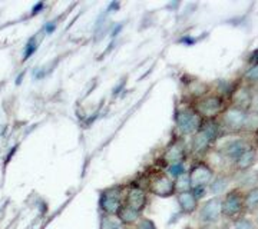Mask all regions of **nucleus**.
I'll return each mask as SVG.
<instances>
[{"instance_id":"nucleus-15","label":"nucleus","mask_w":258,"mask_h":229,"mask_svg":"<svg viewBox=\"0 0 258 229\" xmlns=\"http://www.w3.org/2000/svg\"><path fill=\"white\" fill-rule=\"evenodd\" d=\"M254 161H255V152L248 147L244 154H241V155L235 159V164H237V168H238V169H248L249 166L254 164Z\"/></svg>"},{"instance_id":"nucleus-4","label":"nucleus","mask_w":258,"mask_h":229,"mask_svg":"<svg viewBox=\"0 0 258 229\" xmlns=\"http://www.w3.org/2000/svg\"><path fill=\"white\" fill-rule=\"evenodd\" d=\"M149 192L157 196H171L175 192V182L168 175H157L149 181Z\"/></svg>"},{"instance_id":"nucleus-14","label":"nucleus","mask_w":258,"mask_h":229,"mask_svg":"<svg viewBox=\"0 0 258 229\" xmlns=\"http://www.w3.org/2000/svg\"><path fill=\"white\" fill-rule=\"evenodd\" d=\"M248 147L245 145L244 140L241 139H237V140H231L228 142L225 146H224V154L228 156V158H232V159H237L241 154H244Z\"/></svg>"},{"instance_id":"nucleus-10","label":"nucleus","mask_w":258,"mask_h":229,"mask_svg":"<svg viewBox=\"0 0 258 229\" xmlns=\"http://www.w3.org/2000/svg\"><path fill=\"white\" fill-rule=\"evenodd\" d=\"M222 109V99L218 96H210L198 105V115L212 118L218 115Z\"/></svg>"},{"instance_id":"nucleus-26","label":"nucleus","mask_w":258,"mask_h":229,"mask_svg":"<svg viewBox=\"0 0 258 229\" xmlns=\"http://www.w3.org/2000/svg\"><path fill=\"white\" fill-rule=\"evenodd\" d=\"M53 29H55V23H50V25H47L46 28H45V30H46L47 33H50V32H52Z\"/></svg>"},{"instance_id":"nucleus-29","label":"nucleus","mask_w":258,"mask_h":229,"mask_svg":"<svg viewBox=\"0 0 258 229\" xmlns=\"http://www.w3.org/2000/svg\"><path fill=\"white\" fill-rule=\"evenodd\" d=\"M257 220H258V218H257Z\"/></svg>"},{"instance_id":"nucleus-1","label":"nucleus","mask_w":258,"mask_h":229,"mask_svg":"<svg viewBox=\"0 0 258 229\" xmlns=\"http://www.w3.org/2000/svg\"><path fill=\"white\" fill-rule=\"evenodd\" d=\"M122 186H112L105 189L101 195L99 199V206L102 212L108 216H116V213L119 212L122 206Z\"/></svg>"},{"instance_id":"nucleus-7","label":"nucleus","mask_w":258,"mask_h":229,"mask_svg":"<svg viewBox=\"0 0 258 229\" xmlns=\"http://www.w3.org/2000/svg\"><path fill=\"white\" fill-rule=\"evenodd\" d=\"M244 206V202H242V196L238 191H231L225 199L221 201V213L227 218H234L237 216Z\"/></svg>"},{"instance_id":"nucleus-22","label":"nucleus","mask_w":258,"mask_h":229,"mask_svg":"<svg viewBox=\"0 0 258 229\" xmlns=\"http://www.w3.org/2000/svg\"><path fill=\"white\" fill-rule=\"evenodd\" d=\"M135 229H157V226L151 219H139Z\"/></svg>"},{"instance_id":"nucleus-11","label":"nucleus","mask_w":258,"mask_h":229,"mask_svg":"<svg viewBox=\"0 0 258 229\" xmlns=\"http://www.w3.org/2000/svg\"><path fill=\"white\" fill-rule=\"evenodd\" d=\"M176 202L184 213H192L197 209V198L194 196L192 192L185 191V192H178L176 195Z\"/></svg>"},{"instance_id":"nucleus-24","label":"nucleus","mask_w":258,"mask_h":229,"mask_svg":"<svg viewBox=\"0 0 258 229\" xmlns=\"http://www.w3.org/2000/svg\"><path fill=\"white\" fill-rule=\"evenodd\" d=\"M251 109L254 110L255 113H258V93L254 95L252 99H251Z\"/></svg>"},{"instance_id":"nucleus-27","label":"nucleus","mask_w":258,"mask_h":229,"mask_svg":"<svg viewBox=\"0 0 258 229\" xmlns=\"http://www.w3.org/2000/svg\"><path fill=\"white\" fill-rule=\"evenodd\" d=\"M251 59H252L254 62H257V64H258V50H255V52L251 55Z\"/></svg>"},{"instance_id":"nucleus-5","label":"nucleus","mask_w":258,"mask_h":229,"mask_svg":"<svg viewBox=\"0 0 258 229\" xmlns=\"http://www.w3.org/2000/svg\"><path fill=\"white\" fill-rule=\"evenodd\" d=\"M148 203V196L147 192L141 188V186H131L126 195H125V199H123V205H126L128 208L134 209V211L142 213L144 209L147 208Z\"/></svg>"},{"instance_id":"nucleus-25","label":"nucleus","mask_w":258,"mask_h":229,"mask_svg":"<svg viewBox=\"0 0 258 229\" xmlns=\"http://www.w3.org/2000/svg\"><path fill=\"white\" fill-rule=\"evenodd\" d=\"M42 8H43V3H37L36 6H35V8H33V12H32V13H33V15H35V13H39V12H37V10H39V9H42Z\"/></svg>"},{"instance_id":"nucleus-3","label":"nucleus","mask_w":258,"mask_h":229,"mask_svg":"<svg viewBox=\"0 0 258 229\" xmlns=\"http://www.w3.org/2000/svg\"><path fill=\"white\" fill-rule=\"evenodd\" d=\"M176 126L184 135H191L201 129L203 119L198 115V112L192 109H184L176 115Z\"/></svg>"},{"instance_id":"nucleus-30","label":"nucleus","mask_w":258,"mask_h":229,"mask_svg":"<svg viewBox=\"0 0 258 229\" xmlns=\"http://www.w3.org/2000/svg\"><path fill=\"white\" fill-rule=\"evenodd\" d=\"M205 229H207V228H205Z\"/></svg>"},{"instance_id":"nucleus-18","label":"nucleus","mask_w":258,"mask_h":229,"mask_svg":"<svg viewBox=\"0 0 258 229\" xmlns=\"http://www.w3.org/2000/svg\"><path fill=\"white\" fill-rule=\"evenodd\" d=\"M244 205L247 206V209H254V208H257L258 206V186L257 188H254V189H251V191L247 193Z\"/></svg>"},{"instance_id":"nucleus-23","label":"nucleus","mask_w":258,"mask_h":229,"mask_svg":"<svg viewBox=\"0 0 258 229\" xmlns=\"http://www.w3.org/2000/svg\"><path fill=\"white\" fill-rule=\"evenodd\" d=\"M245 76H247V79L252 81V82H258V64H255L251 69H248V72H247Z\"/></svg>"},{"instance_id":"nucleus-12","label":"nucleus","mask_w":258,"mask_h":229,"mask_svg":"<svg viewBox=\"0 0 258 229\" xmlns=\"http://www.w3.org/2000/svg\"><path fill=\"white\" fill-rule=\"evenodd\" d=\"M185 158V147L181 142H175L172 143L171 146L168 147L165 150V155H164V159H165L168 164H178V162H182Z\"/></svg>"},{"instance_id":"nucleus-28","label":"nucleus","mask_w":258,"mask_h":229,"mask_svg":"<svg viewBox=\"0 0 258 229\" xmlns=\"http://www.w3.org/2000/svg\"><path fill=\"white\" fill-rule=\"evenodd\" d=\"M255 136H257V139H258V129H257V133H255Z\"/></svg>"},{"instance_id":"nucleus-9","label":"nucleus","mask_w":258,"mask_h":229,"mask_svg":"<svg viewBox=\"0 0 258 229\" xmlns=\"http://www.w3.org/2000/svg\"><path fill=\"white\" fill-rule=\"evenodd\" d=\"M221 215V199L220 198H211L205 202L200 211V218L205 223H214L220 219Z\"/></svg>"},{"instance_id":"nucleus-8","label":"nucleus","mask_w":258,"mask_h":229,"mask_svg":"<svg viewBox=\"0 0 258 229\" xmlns=\"http://www.w3.org/2000/svg\"><path fill=\"white\" fill-rule=\"evenodd\" d=\"M247 122H248V115L245 113V110L238 106L231 108L224 115V123L231 130H240L247 125Z\"/></svg>"},{"instance_id":"nucleus-21","label":"nucleus","mask_w":258,"mask_h":229,"mask_svg":"<svg viewBox=\"0 0 258 229\" xmlns=\"http://www.w3.org/2000/svg\"><path fill=\"white\" fill-rule=\"evenodd\" d=\"M235 229H254V225L247 218H240L235 222Z\"/></svg>"},{"instance_id":"nucleus-20","label":"nucleus","mask_w":258,"mask_h":229,"mask_svg":"<svg viewBox=\"0 0 258 229\" xmlns=\"http://www.w3.org/2000/svg\"><path fill=\"white\" fill-rule=\"evenodd\" d=\"M37 46H36V40L35 39H30L29 40V43L26 45V47H25V57L23 59H28L29 56L33 55L35 52H36Z\"/></svg>"},{"instance_id":"nucleus-19","label":"nucleus","mask_w":258,"mask_h":229,"mask_svg":"<svg viewBox=\"0 0 258 229\" xmlns=\"http://www.w3.org/2000/svg\"><path fill=\"white\" fill-rule=\"evenodd\" d=\"M168 176L172 178V179H178L179 176H184L185 175V166L182 162H178V164H172V165L168 168Z\"/></svg>"},{"instance_id":"nucleus-17","label":"nucleus","mask_w":258,"mask_h":229,"mask_svg":"<svg viewBox=\"0 0 258 229\" xmlns=\"http://www.w3.org/2000/svg\"><path fill=\"white\" fill-rule=\"evenodd\" d=\"M101 229H123V225L118 220V218L113 219V216L105 215V216L102 218Z\"/></svg>"},{"instance_id":"nucleus-2","label":"nucleus","mask_w":258,"mask_h":229,"mask_svg":"<svg viewBox=\"0 0 258 229\" xmlns=\"http://www.w3.org/2000/svg\"><path fill=\"white\" fill-rule=\"evenodd\" d=\"M218 132H220V128L214 122H208V125L201 126V129L195 133L192 139L194 152L204 154L214 142V139L218 136Z\"/></svg>"},{"instance_id":"nucleus-6","label":"nucleus","mask_w":258,"mask_h":229,"mask_svg":"<svg viewBox=\"0 0 258 229\" xmlns=\"http://www.w3.org/2000/svg\"><path fill=\"white\" fill-rule=\"evenodd\" d=\"M191 188H205L212 179V169L205 164H197L188 175Z\"/></svg>"},{"instance_id":"nucleus-13","label":"nucleus","mask_w":258,"mask_h":229,"mask_svg":"<svg viewBox=\"0 0 258 229\" xmlns=\"http://www.w3.org/2000/svg\"><path fill=\"white\" fill-rule=\"evenodd\" d=\"M116 218H118V220L122 225H134V223H137L141 219V213L131 209L126 205L122 203L119 212L116 213Z\"/></svg>"},{"instance_id":"nucleus-16","label":"nucleus","mask_w":258,"mask_h":229,"mask_svg":"<svg viewBox=\"0 0 258 229\" xmlns=\"http://www.w3.org/2000/svg\"><path fill=\"white\" fill-rule=\"evenodd\" d=\"M227 185H228V181L224 178V176H218L214 182L211 183V192L214 195H221L224 191H225V188H227Z\"/></svg>"}]
</instances>
